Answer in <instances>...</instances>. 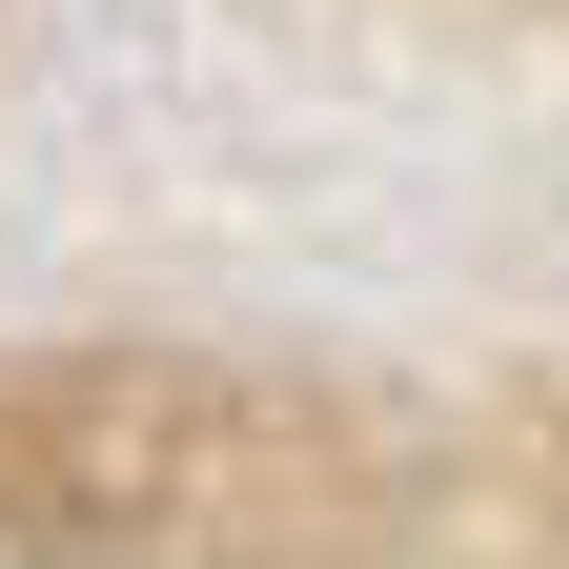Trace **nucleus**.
<instances>
[]
</instances>
